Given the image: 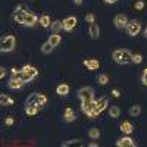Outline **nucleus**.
Returning <instances> with one entry per match:
<instances>
[{
	"label": "nucleus",
	"mask_w": 147,
	"mask_h": 147,
	"mask_svg": "<svg viewBox=\"0 0 147 147\" xmlns=\"http://www.w3.org/2000/svg\"><path fill=\"white\" fill-rule=\"evenodd\" d=\"M112 59L119 65L132 63V55H131L129 50H127V49H118V50H115L112 53Z\"/></svg>",
	"instance_id": "obj_1"
},
{
	"label": "nucleus",
	"mask_w": 147,
	"mask_h": 147,
	"mask_svg": "<svg viewBox=\"0 0 147 147\" xmlns=\"http://www.w3.org/2000/svg\"><path fill=\"white\" fill-rule=\"evenodd\" d=\"M37 74H38V71H37L34 66L25 65V66L21 68V80L25 81V82H30L31 80H34L37 77Z\"/></svg>",
	"instance_id": "obj_2"
},
{
	"label": "nucleus",
	"mask_w": 147,
	"mask_h": 147,
	"mask_svg": "<svg viewBox=\"0 0 147 147\" xmlns=\"http://www.w3.org/2000/svg\"><path fill=\"white\" fill-rule=\"evenodd\" d=\"M15 43H16V40H15L13 35H5L2 38V41H0V50H2L3 53L5 52H12L15 49Z\"/></svg>",
	"instance_id": "obj_3"
},
{
	"label": "nucleus",
	"mask_w": 147,
	"mask_h": 147,
	"mask_svg": "<svg viewBox=\"0 0 147 147\" xmlns=\"http://www.w3.org/2000/svg\"><path fill=\"white\" fill-rule=\"evenodd\" d=\"M78 97L81 99V103L91 102V100H94V90L91 87H82L78 90Z\"/></svg>",
	"instance_id": "obj_4"
},
{
	"label": "nucleus",
	"mask_w": 147,
	"mask_h": 147,
	"mask_svg": "<svg viewBox=\"0 0 147 147\" xmlns=\"http://www.w3.org/2000/svg\"><path fill=\"white\" fill-rule=\"evenodd\" d=\"M127 32H128V35H131V37H136L140 31H141V24L138 22V21H131V22H128L127 24Z\"/></svg>",
	"instance_id": "obj_5"
},
{
	"label": "nucleus",
	"mask_w": 147,
	"mask_h": 147,
	"mask_svg": "<svg viewBox=\"0 0 147 147\" xmlns=\"http://www.w3.org/2000/svg\"><path fill=\"white\" fill-rule=\"evenodd\" d=\"M25 84H27V82H25V81H22L21 78H15V77H12V78H10V81L7 82V87H9L10 90H19V88H22Z\"/></svg>",
	"instance_id": "obj_6"
},
{
	"label": "nucleus",
	"mask_w": 147,
	"mask_h": 147,
	"mask_svg": "<svg viewBox=\"0 0 147 147\" xmlns=\"http://www.w3.org/2000/svg\"><path fill=\"white\" fill-rule=\"evenodd\" d=\"M107 103H109V99L107 97H103V99H100V100H96V107H94V113L96 115H99V113H102L103 110L107 107Z\"/></svg>",
	"instance_id": "obj_7"
},
{
	"label": "nucleus",
	"mask_w": 147,
	"mask_h": 147,
	"mask_svg": "<svg viewBox=\"0 0 147 147\" xmlns=\"http://www.w3.org/2000/svg\"><path fill=\"white\" fill-rule=\"evenodd\" d=\"M62 25L65 31H72L77 27V18L75 16H68L65 21H62Z\"/></svg>",
	"instance_id": "obj_8"
},
{
	"label": "nucleus",
	"mask_w": 147,
	"mask_h": 147,
	"mask_svg": "<svg viewBox=\"0 0 147 147\" xmlns=\"http://www.w3.org/2000/svg\"><path fill=\"white\" fill-rule=\"evenodd\" d=\"M113 24H115V27H116V28H124V27H127V24H128V18H127V15H124V13L116 15L115 19H113Z\"/></svg>",
	"instance_id": "obj_9"
},
{
	"label": "nucleus",
	"mask_w": 147,
	"mask_h": 147,
	"mask_svg": "<svg viewBox=\"0 0 147 147\" xmlns=\"http://www.w3.org/2000/svg\"><path fill=\"white\" fill-rule=\"evenodd\" d=\"M116 146L118 147H136V141L129 137H122L116 141Z\"/></svg>",
	"instance_id": "obj_10"
},
{
	"label": "nucleus",
	"mask_w": 147,
	"mask_h": 147,
	"mask_svg": "<svg viewBox=\"0 0 147 147\" xmlns=\"http://www.w3.org/2000/svg\"><path fill=\"white\" fill-rule=\"evenodd\" d=\"M37 21H38V18H37L34 13H31V12L27 10V15H25V22H24V25L25 27H34Z\"/></svg>",
	"instance_id": "obj_11"
},
{
	"label": "nucleus",
	"mask_w": 147,
	"mask_h": 147,
	"mask_svg": "<svg viewBox=\"0 0 147 147\" xmlns=\"http://www.w3.org/2000/svg\"><path fill=\"white\" fill-rule=\"evenodd\" d=\"M82 63H84L85 68H88V71H96L97 68L100 66V63H99V60H97V59H85Z\"/></svg>",
	"instance_id": "obj_12"
},
{
	"label": "nucleus",
	"mask_w": 147,
	"mask_h": 147,
	"mask_svg": "<svg viewBox=\"0 0 147 147\" xmlns=\"http://www.w3.org/2000/svg\"><path fill=\"white\" fill-rule=\"evenodd\" d=\"M88 31H90V35H91V38L93 40H97L100 37V28H99V25L97 24H90V28H88Z\"/></svg>",
	"instance_id": "obj_13"
},
{
	"label": "nucleus",
	"mask_w": 147,
	"mask_h": 147,
	"mask_svg": "<svg viewBox=\"0 0 147 147\" xmlns=\"http://www.w3.org/2000/svg\"><path fill=\"white\" fill-rule=\"evenodd\" d=\"M38 97L40 93H31L27 99V106H34V105H38Z\"/></svg>",
	"instance_id": "obj_14"
},
{
	"label": "nucleus",
	"mask_w": 147,
	"mask_h": 147,
	"mask_svg": "<svg viewBox=\"0 0 147 147\" xmlns=\"http://www.w3.org/2000/svg\"><path fill=\"white\" fill-rule=\"evenodd\" d=\"M63 119H65L66 122H72V121H75V119H77L75 113H74V110H72L71 107H66V109H65V113H63Z\"/></svg>",
	"instance_id": "obj_15"
},
{
	"label": "nucleus",
	"mask_w": 147,
	"mask_h": 147,
	"mask_svg": "<svg viewBox=\"0 0 147 147\" xmlns=\"http://www.w3.org/2000/svg\"><path fill=\"white\" fill-rule=\"evenodd\" d=\"M25 15H27V10L16 12V13L13 15V19H15V22H18V24H22V25H24V22H25Z\"/></svg>",
	"instance_id": "obj_16"
},
{
	"label": "nucleus",
	"mask_w": 147,
	"mask_h": 147,
	"mask_svg": "<svg viewBox=\"0 0 147 147\" xmlns=\"http://www.w3.org/2000/svg\"><path fill=\"white\" fill-rule=\"evenodd\" d=\"M56 93L59 94V96H66L68 93H69V85L68 84H60V85H57V88H56Z\"/></svg>",
	"instance_id": "obj_17"
},
{
	"label": "nucleus",
	"mask_w": 147,
	"mask_h": 147,
	"mask_svg": "<svg viewBox=\"0 0 147 147\" xmlns=\"http://www.w3.org/2000/svg\"><path fill=\"white\" fill-rule=\"evenodd\" d=\"M121 131L124 134H131L134 131V125L131 122H124V124H121Z\"/></svg>",
	"instance_id": "obj_18"
},
{
	"label": "nucleus",
	"mask_w": 147,
	"mask_h": 147,
	"mask_svg": "<svg viewBox=\"0 0 147 147\" xmlns=\"http://www.w3.org/2000/svg\"><path fill=\"white\" fill-rule=\"evenodd\" d=\"M60 40H62V38H60V35H59V34H56V32H53L50 37H49V40H47V41L50 43L53 47H56V46L60 43Z\"/></svg>",
	"instance_id": "obj_19"
},
{
	"label": "nucleus",
	"mask_w": 147,
	"mask_h": 147,
	"mask_svg": "<svg viewBox=\"0 0 147 147\" xmlns=\"http://www.w3.org/2000/svg\"><path fill=\"white\" fill-rule=\"evenodd\" d=\"M53 46L50 44V43H49V41H46L43 46H41V53H44V55H50L52 52H53Z\"/></svg>",
	"instance_id": "obj_20"
},
{
	"label": "nucleus",
	"mask_w": 147,
	"mask_h": 147,
	"mask_svg": "<svg viewBox=\"0 0 147 147\" xmlns=\"http://www.w3.org/2000/svg\"><path fill=\"white\" fill-rule=\"evenodd\" d=\"M40 110V106L38 105H34V106H27V109H25V113L27 115H30V116H32V115H35L37 112Z\"/></svg>",
	"instance_id": "obj_21"
},
{
	"label": "nucleus",
	"mask_w": 147,
	"mask_h": 147,
	"mask_svg": "<svg viewBox=\"0 0 147 147\" xmlns=\"http://www.w3.org/2000/svg\"><path fill=\"white\" fill-rule=\"evenodd\" d=\"M50 27H52V31L56 32V34H57L60 30H63V25H62V22H60V21H53Z\"/></svg>",
	"instance_id": "obj_22"
},
{
	"label": "nucleus",
	"mask_w": 147,
	"mask_h": 147,
	"mask_svg": "<svg viewBox=\"0 0 147 147\" xmlns=\"http://www.w3.org/2000/svg\"><path fill=\"white\" fill-rule=\"evenodd\" d=\"M109 115H110V118H119L121 109H119L118 106H112V107L109 109Z\"/></svg>",
	"instance_id": "obj_23"
},
{
	"label": "nucleus",
	"mask_w": 147,
	"mask_h": 147,
	"mask_svg": "<svg viewBox=\"0 0 147 147\" xmlns=\"http://www.w3.org/2000/svg\"><path fill=\"white\" fill-rule=\"evenodd\" d=\"M88 137L93 138V140L100 138V129H99V128H91V129L88 131Z\"/></svg>",
	"instance_id": "obj_24"
},
{
	"label": "nucleus",
	"mask_w": 147,
	"mask_h": 147,
	"mask_svg": "<svg viewBox=\"0 0 147 147\" xmlns=\"http://www.w3.org/2000/svg\"><path fill=\"white\" fill-rule=\"evenodd\" d=\"M40 24H41V27H44V28H49V27L52 25L50 18H49L47 15H43V16L40 18Z\"/></svg>",
	"instance_id": "obj_25"
},
{
	"label": "nucleus",
	"mask_w": 147,
	"mask_h": 147,
	"mask_svg": "<svg viewBox=\"0 0 147 147\" xmlns=\"http://www.w3.org/2000/svg\"><path fill=\"white\" fill-rule=\"evenodd\" d=\"M140 112H141V107H140L138 105L131 106V109H129V115H131V116H138Z\"/></svg>",
	"instance_id": "obj_26"
},
{
	"label": "nucleus",
	"mask_w": 147,
	"mask_h": 147,
	"mask_svg": "<svg viewBox=\"0 0 147 147\" xmlns=\"http://www.w3.org/2000/svg\"><path fill=\"white\" fill-rule=\"evenodd\" d=\"M97 82H99L100 85H106L109 82V77L106 75V74H100L99 78H97Z\"/></svg>",
	"instance_id": "obj_27"
},
{
	"label": "nucleus",
	"mask_w": 147,
	"mask_h": 147,
	"mask_svg": "<svg viewBox=\"0 0 147 147\" xmlns=\"http://www.w3.org/2000/svg\"><path fill=\"white\" fill-rule=\"evenodd\" d=\"M143 62V56L141 55H132V63H141Z\"/></svg>",
	"instance_id": "obj_28"
},
{
	"label": "nucleus",
	"mask_w": 147,
	"mask_h": 147,
	"mask_svg": "<svg viewBox=\"0 0 147 147\" xmlns=\"http://www.w3.org/2000/svg\"><path fill=\"white\" fill-rule=\"evenodd\" d=\"M74 144H81V141L80 140H69V141L62 143V147H68V146H74Z\"/></svg>",
	"instance_id": "obj_29"
},
{
	"label": "nucleus",
	"mask_w": 147,
	"mask_h": 147,
	"mask_svg": "<svg viewBox=\"0 0 147 147\" xmlns=\"http://www.w3.org/2000/svg\"><path fill=\"white\" fill-rule=\"evenodd\" d=\"M6 103H9V97L6 94H0V105L6 106Z\"/></svg>",
	"instance_id": "obj_30"
},
{
	"label": "nucleus",
	"mask_w": 147,
	"mask_h": 147,
	"mask_svg": "<svg viewBox=\"0 0 147 147\" xmlns=\"http://www.w3.org/2000/svg\"><path fill=\"white\" fill-rule=\"evenodd\" d=\"M47 103V97L44 96V94H40V97H38V106L41 107V106H44Z\"/></svg>",
	"instance_id": "obj_31"
},
{
	"label": "nucleus",
	"mask_w": 147,
	"mask_h": 147,
	"mask_svg": "<svg viewBox=\"0 0 147 147\" xmlns=\"http://www.w3.org/2000/svg\"><path fill=\"white\" fill-rule=\"evenodd\" d=\"M141 82L144 84V85H147V68L143 71V74H141Z\"/></svg>",
	"instance_id": "obj_32"
},
{
	"label": "nucleus",
	"mask_w": 147,
	"mask_h": 147,
	"mask_svg": "<svg viewBox=\"0 0 147 147\" xmlns=\"http://www.w3.org/2000/svg\"><path fill=\"white\" fill-rule=\"evenodd\" d=\"M85 21H87V22H90V24H93V22H94V15H93V13L85 15Z\"/></svg>",
	"instance_id": "obj_33"
},
{
	"label": "nucleus",
	"mask_w": 147,
	"mask_h": 147,
	"mask_svg": "<svg viewBox=\"0 0 147 147\" xmlns=\"http://www.w3.org/2000/svg\"><path fill=\"white\" fill-rule=\"evenodd\" d=\"M5 75H6V68L5 66H2V68H0V78H5Z\"/></svg>",
	"instance_id": "obj_34"
},
{
	"label": "nucleus",
	"mask_w": 147,
	"mask_h": 147,
	"mask_svg": "<svg viewBox=\"0 0 147 147\" xmlns=\"http://www.w3.org/2000/svg\"><path fill=\"white\" fill-rule=\"evenodd\" d=\"M5 124H6V125H13V118H6Z\"/></svg>",
	"instance_id": "obj_35"
},
{
	"label": "nucleus",
	"mask_w": 147,
	"mask_h": 147,
	"mask_svg": "<svg viewBox=\"0 0 147 147\" xmlns=\"http://www.w3.org/2000/svg\"><path fill=\"white\" fill-rule=\"evenodd\" d=\"M143 7H144V3L141 2V0L136 3V9H138V10H140V9H143Z\"/></svg>",
	"instance_id": "obj_36"
},
{
	"label": "nucleus",
	"mask_w": 147,
	"mask_h": 147,
	"mask_svg": "<svg viewBox=\"0 0 147 147\" xmlns=\"http://www.w3.org/2000/svg\"><path fill=\"white\" fill-rule=\"evenodd\" d=\"M112 96H113V97H119V96H121V93H119L118 90H113V91H112Z\"/></svg>",
	"instance_id": "obj_37"
},
{
	"label": "nucleus",
	"mask_w": 147,
	"mask_h": 147,
	"mask_svg": "<svg viewBox=\"0 0 147 147\" xmlns=\"http://www.w3.org/2000/svg\"><path fill=\"white\" fill-rule=\"evenodd\" d=\"M105 2H106V3H116L118 0H105Z\"/></svg>",
	"instance_id": "obj_38"
},
{
	"label": "nucleus",
	"mask_w": 147,
	"mask_h": 147,
	"mask_svg": "<svg viewBox=\"0 0 147 147\" xmlns=\"http://www.w3.org/2000/svg\"><path fill=\"white\" fill-rule=\"evenodd\" d=\"M74 3H75V5H81L82 0H74Z\"/></svg>",
	"instance_id": "obj_39"
},
{
	"label": "nucleus",
	"mask_w": 147,
	"mask_h": 147,
	"mask_svg": "<svg viewBox=\"0 0 147 147\" xmlns=\"http://www.w3.org/2000/svg\"><path fill=\"white\" fill-rule=\"evenodd\" d=\"M90 147H97V143H90Z\"/></svg>",
	"instance_id": "obj_40"
},
{
	"label": "nucleus",
	"mask_w": 147,
	"mask_h": 147,
	"mask_svg": "<svg viewBox=\"0 0 147 147\" xmlns=\"http://www.w3.org/2000/svg\"><path fill=\"white\" fill-rule=\"evenodd\" d=\"M144 37H146V38H147V28H146V31H144Z\"/></svg>",
	"instance_id": "obj_41"
}]
</instances>
